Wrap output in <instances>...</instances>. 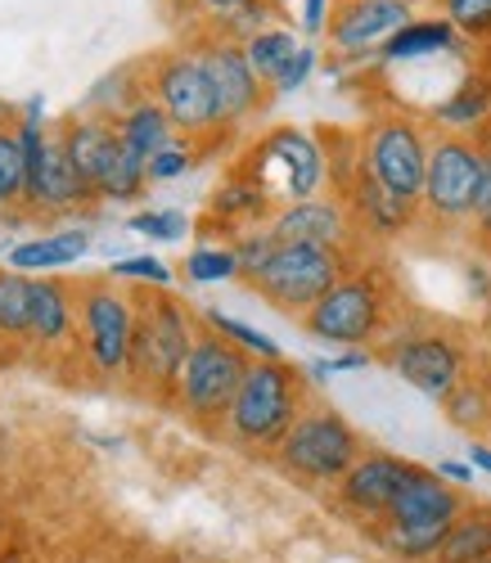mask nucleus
<instances>
[{
    "mask_svg": "<svg viewBox=\"0 0 491 563\" xmlns=\"http://www.w3.org/2000/svg\"><path fill=\"white\" fill-rule=\"evenodd\" d=\"M199 330V311H189L172 289H135V339L127 384L159 406H176V384Z\"/></svg>",
    "mask_w": 491,
    "mask_h": 563,
    "instance_id": "obj_1",
    "label": "nucleus"
},
{
    "mask_svg": "<svg viewBox=\"0 0 491 563\" xmlns=\"http://www.w3.org/2000/svg\"><path fill=\"white\" fill-rule=\"evenodd\" d=\"M312 379L307 369L288 365V361H253L243 374V388L226 415V442L239 451H271L288 438V429L298 424V415L312 406L307 397Z\"/></svg>",
    "mask_w": 491,
    "mask_h": 563,
    "instance_id": "obj_2",
    "label": "nucleus"
},
{
    "mask_svg": "<svg viewBox=\"0 0 491 563\" xmlns=\"http://www.w3.org/2000/svg\"><path fill=\"white\" fill-rule=\"evenodd\" d=\"M392 279L379 266L357 262L338 285L303 316V334L325 343V347H348V352H365L374 343L388 339L392 324Z\"/></svg>",
    "mask_w": 491,
    "mask_h": 563,
    "instance_id": "obj_3",
    "label": "nucleus"
},
{
    "mask_svg": "<svg viewBox=\"0 0 491 563\" xmlns=\"http://www.w3.org/2000/svg\"><path fill=\"white\" fill-rule=\"evenodd\" d=\"M135 339V289L113 275L77 279V356L95 379H127Z\"/></svg>",
    "mask_w": 491,
    "mask_h": 563,
    "instance_id": "obj_4",
    "label": "nucleus"
},
{
    "mask_svg": "<svg viewBox=\"0 0 491 563\" xmlns=\"http://www.w3.org/2000/svg\"><path fill=\"white\" fill-rule=\"evenodd\" d=\"M361 455L365 442L352 429V419L325 401H312L298 415V424L288 429V438L275 446V464L303 487H338Z\"/></svg>",
    "mask_w": 491,
    "mask_h": 563,
    "instance_id": "obj_5",
    "label": "nucleus"
},
{
    "mask_svg": "<svg viewBox=\"0 0 491 563\" xmlns=\"http://www.w3.org/2000/svg\"><path fill=\"white\" fill-rule=\"evenodd\" d=\"M249 365H253L249 352H239L230 339H221L212 330H199L194 352L181 369V384H176V410L199 429H221L239 388H243Z\"/></svg>",
    "mask_w": 491,
    "mask_h": 563,
    "instance_id": "obj_6",
    "label": "nucleus"
},
{
    "mask_svg": "<svg viewBox=\"0 0 491 563\" xmlns=\"http://www.w3.org/2000/svg\"><path fill=\"white\" fill-rule=\"evenodd\" d=\"M357 266L352 253L342 249H312V244H280L275 257L253 275L243 279L258 298H266L275 311L284 316H307L342 275Z\"/></svg>",
    "mask_w": 491,
    "mask_h": 563,
    "instance_id": "obj_7",
    "label": "nucleus"
},
{
    "mask_svg": "<svg viewBox=\"0 0 491 563\" xmlns=\"http://www.w3.org/2000/svg\"><path fill=\"white\" fill-rule=\"evenodd\" d=\"M357 140H361V172L374 185H383L388 195L419 203L424 176H428V154H433L424 122L411 113H379L365 122V131Z\"/></svg>",
    "mask_w": 491,
    "mask_h": 563,
    "instance_id": "obj_8",
    "label": "nucleus"
},
{
    "mask_svg": "<svg viewBox=\"0 0 491 563\" xmlns=\"http://www.w3.org/2000/svg\"><path fill=\"white\" fill-rule=\"evenodd\" d=\"M239 167L249 172L253 180H262L275 203L316 199L325 190V180H329L325 145L312 131H303V126H275V131H266Z\"/></svg>",
    "mask_w": 491,
    "mask_h": 563,
    "instance_id": "obj_9",
    "label": "nucleus"
},
{
    "mask_svg": "<svg viewBox=\"0 0 491 563\" xmlns=\"http://www.w3.org/2000/svg\"><path fill=\"white\" fill-rule=\"evenodd\" d=\"M144 86H150V96L163 104V113L172 118V126L185 140H208V135L226 131L217 96H212V81H208L199 55H194L189 45L144 59Z\"/></svg>",
    "mask_w": 491,
    "mask_h": 563,
    "instance_id": "obj_10",
    "label": "nucleus"
},
{
    "mask_svg": "<svg viewBox=\"0 0 491 563\" xmlns=\"http://www.w3.org/2000/svg\"><path fill=\"white\" fill-rule=\"evenodd\" d=\"M482 167H487V150L473 135H447V131L433 135L419 212L433 225H469L478 185H482Z\"/></svg>",
    "mask_w": 491,
    "mask_h": 563,
    "instance_id": "obj_11",
    "label": "nucleus"
},
{
    "mask_svg": "<svg viewBox=\"0 0 491 563\" xmlns=\"http://www.w3.org/2000/svg\"><path fill=\"white\" fill-rule=\"evenodd\" d=\"M383 361L402 384H411L415 393H424L433 401H447L469 374L465 343L451 330H428V324L388 334L383 339Z\"/></svg>",
    "mask_w": 491,
    "mask_h": 563,
    "instance_id": "obj_12",
    "label": "nucleus"
},
{
    "mask_svg": "<svg viewBox=\"0 0 491 563\" xmlns=\"http://www.w3.org/2000/svg\"><path fill=\"white\" fill-rule=\"evenodd\" d=\"M189 51L199 55V64H204V73L212 81V96H217V109H221L226 131L249 126L271 104V90L253 73V64H249V55H243L239 41L199 27V32L189 36Z\"/></svg>",
    "mask_w": 491,
    "mask_h": 563,
    "instance_id": "obj_13",
    "label": "nucleus"
},
{
    "mask_svg": "<svg viewBox=\"0 0 491 563\" xmlns=\"http://www.w3.org/2000/svg\"><path fill=\"white\" fill-rule=\"evenodd\" d=\"M415 474H419V464L406 460V455L365 451V455L348 468V474H342V483L334 487V509L342 514V519L361 523V528H374Z\"/></svg>",
    "mask_w": 491,
    "mask_h": 563,
    "instance_id": "obj_14",
    "label": "nucleus"
},
{
    "mask_svg": "<svg viewBox=\"0 0 491 563\" xmlns=\"http://www.w3.org/2000/svg\"><path fill=\"white\" fill-rule=\"evenodd\" d=\"M415 5L406 0H334L329 10V51L348 64H365L370 55L379 59L383 45L397 36L406 23H415Z\"/></svg>",
    "mask_w": 491,
    "mask_h": 563,
    "instance_id": "obj_15",
    "label": "nucleus"
},
{
    "mask_svg": "<svg viewBox=\"0 0 491 563\" xmlns=\"http://www.w3.org/2000/svg\"><path fill=\"white\" fill-rule=\"evenodd\" d=\"M266 225L280 244H312V249H342V253H352V240L361 234L352 221V208L342 199H325V195L280 203Z\"/></svg>",
    "mask_w": 491,
    "mask_h": 563,
    "instance_id": "obj_16",
    "label": "nucleus"
},
{
    "mask_svg": "<svg viewBox=\"0 0 491 563\" xmlns=\"http://www.w3.org/2000/svg\"><path fill=\"white\" fill-rule=\"evenodd\" d=\"M28 343L59 352L77 343V285L59 275H32V324Z\"/></svg>",
    "mask_w": 491,
    "mask_h": 563,
    "instance_id": "obj_17",
    "label": "nucleus"
},
{
    "mask_svg": "<svg viewBox=\"0 0 491 563\" xmlns=\"http://www.w3.org/2000/svg\"><path fill=\"white\" fill-rule=\"evenodd\" d=\"M465 509H469L465 487L447 483L437 468H424L419 464V474L402 487V496L392 500V509L383 514L379 523H447L451 528Z\"/></svg>",
    "mask_w": 491,
    "mask_h": 563,
    "instance_id": "obj_18",
    "label": "nucleus"
},
{
    "mask_svg": "<svg viewBox=\"0 0 491 563\" xmlns=\"http://www.w3.org/2000/svg\"><path fill=\"white\" fill-rule=\"evenodd\" d=\"M338 199L352 208L357 230H361V234H379V240H392V234H406V230L424 217V212H419V203L388 195L383 185H374L365 172H357V180H352Z\"/></svg>",
    "mask_w": 491,
    "mask_h": 563,
    "instance_id": "obj_19",
    "label": "nucleus"
},
{
    "mask_svg": "<svg viewBox=\"0 0 491 563\" xmlns=\"http://www.w3.org/2000/svg\"><path fill=\"white\" fill-rule=\"evenodd\" d=\"M275 199L266 195V185L262 180H253L243 167H234L217 190H212V203H208V221L212 225H221L230 240L239 230H253V225H266L271 217H275Z\"/></svg>",
    "mask_w": 491,
    "mask_h": 563,
    "instance_id": "obj_20",
    "label": "nucleus"
},
{
    "mask_svg": "<svg viewBox=\"0 0 491 563\" xmlns=\"http://www.w3.org/2000/svg\"><path fill=\"white\" fill-rule=\"evenodd\" d=\"M81 203H95V195L86 190V180L77 176L68 150H64V135L51 131V150H45V167H41V190L28 217H64Z\"/></svg>",
    "mask_w": 491,
    "mask_h": 563,
    "instance_id": "obj_21",
    "label": "nucleus"
},
{
    "mask_svg": "<svg viewBox=\"0 0 491 563\" xmlns=\"http://www.w3.org/2000/svg\"><path fill=\"white\" fill-rule=\"evenodd\" d=\"M59 135H64V150H68L77 176L86 180V190L95 195V185H100V172H105L109 154L118 150L113 122L100 118V113H73V118L59 126Z\"/></svg>",
    "mask_w": 491,
    "mask_h": 563,
    "instance_id": "obj_22",
    "label": "nucleus"
},
{
    "mask_svg": "<svg viewBox=\"0 0 491 563\" xmlns=\"http://www.w3.org/2000/svg\"><path fill=\"white\" fill-rule=\"evenodd\" d=\"M109 122H113V131H118L122 145H127L131 154H140L144 163L181 140V131L172 126V118L163 113V104H159L154 96H140L135 104H127V109H122L118 118H109Z\"/></svg>",
    "mask_w": 491,
    "mask_h": 563,
    "instance_id": "obj_23",
    "label": "nucleus"
},
{
    "mask_svg": "<svg viewBox=\"0 0 491 563\" xmlns=\"http://www.w3.org/2000/svg\"><path fill=\"white\" fill-rule=\"evenodd\" d=\"M90 253V234L86 230H59V234H36V240H19L6 253V266L23 275H51L64 266H77Z\"/></svg>",
    "mask_w": 491,
    "mask_h": 563,
    "instance_id": "obj_24",
    "label": "nucleus"
},
{
    "mask_svg": "<svg viewBox=\"0 0 491 563\" xmlns=\"http://www.w3.org/2000/svg\"><path fill=\"white\" fill-rule=\"evenodd\" d=\"M460 45V32L447 23V14H415V23H406L397 36H392L379 59L383 64H415V59H433L447 55Z\"/></svg>",
    "mask_w": 491,
    "mask_h": 563,
    "instance_id": "obj_25",
    "label": "nucleus"
},
{
    "mask_svg": "<svg viewBox=\"0 0 491 563\" xmlns=\"http://www.w3.org/2000/svg\"><path fill=\"white\" fill-rule=\"evenodd\" d=\"M433 122L447 135H473L491 122V77L469 73L447 100L433 104Z\"/></svg>",
    "mask_w": 491,
    "mask_h": 563,
    "instance_id": "obj_26",
    "label": "nucleus"
},
{
    "mask_svg": "<svg viewBox=\"0 0 491 563\" xmlns=\"http://www.w3.org/2000/svg\"><path fill=\"white\" fill-rule=\"evenodd\" d=\"M487 559H491V505L469 500V509L451 523L433 563H487Z\"/></svg>",
    "mask_w": 491,
    "mask_h": 563,
    "instance_id": "obj_27",
    "label": "nucleus"
},
{
    "mask_svg": "<svg viewBox=\"0 0 491 563\" xmlns=\"http://www.w3.org/2000/svg\"><path fill=\"white\" fill-rule=\"evenodd\" d=\"M144 185H150V163L118 140V150L100 172V185H95V203H131L144 195Z\"/></svg>",
    "mask_w": 491,
    "mask_h": 563,
    "instance_id": "obj_28",
    "label": "nucleus"
},
{
    "mask_svg": "<svg viewBox=\"0 0 491 563\" xmlns=\"http://www.w3.org/2000/svg\"><path fill=\"white\" fill-rule=\"evenodd\" d=\"M140 96H150L144 86V64H122L109 77H100L90 86V96L81 104V113H100V118H118L127 104H135Z\"/></svg>",
    "mask_w": 491,
    "mask_h": 563,
    "instance_id": "obj_29",
    "label": "nucleus"
},
{
    "mask_svg": "<svg viewBox=\"0 0 491 563\" xmlns=\"http://www.w3.org/2000/svg\"><path fill=\"white\" fill-rule=\"evenodd\" d=\"M32 324V275L0 266V343H28Z\"/></svg>",
    "mask_w": 491,
    "mask_h": 563,
    "instance_id": "obj_30",
    "label": "nucleus"
},
{
    "mask_svg": "<svg viewBox=\"0 0 491 563\" xmlns=\"http://www.w3.org/2000/svg\"><path fill=\"white\" fill-rule=\"evenodd\" d=\"M298 51H303V41L293 36V27H266V32L243 41V55H249V64H253V73L262 77L266 90L280 81V73L288 68V59Z\"/></svg>",
    "mask_w": 491,
    "mask_h": 563,
    "instance_id": "obj_31",
    "label": "nucleus"
},
{
    "mask_svg": "<svg viewBox=\"0 0 491 563\" xmlns=\"http://www.w3.org/2000/svg\"><path fill=\"white\" fill-rule=\"evenodd\" d=\"M199 324L212 330V334H221V339H230L239 352H249L253 361H284V352H280V343L271 334H262L258 324H249V320L226 316L221 307H199Z\"/></svg>",
    "mask_w": 491,
    "mask_h": 563,
    "instance_id": "obj_32",
    "label": "nucleus"
},
{
    "mask_svg": "<svg viewBox=\"0 0 491 563\" xmlns=\"http://www.w3.org/2000/svg\"><path fill=\"white\" fill-rule=\"evenodd\" d=\"M28 199V154H23V140L19 126H0V217L6 212H23Z\"/></svg>",
    "mask_w": 491,
    "mask_h": 563,
    "instance_id": "obj_33",
    "label": "nucleus"
},
{
    "mask_svg": "<svg viewBox=\"0 0 491 563\" xmlns=\"http://www.w3.org/2000/svg\"><path fill=\"white\" fill-rule=\"evenodd\" d=\"M447 406V419L465 433H487L491 429V384L482 374H465V384L441 401Z\"/></svg>",
    "mask_w": 491,
    "mask_h": 563,
    "instance_id": "obj_34",
    "label": "nucleus"
},
{
    "mask_svg": "<svg viewBox=\"0 0 491 563\" xmlns=\"http://www.w3.org/2000/svg\"><path fill=\"white\" fill-rule=\"evenodd\" d=\"M185 279L189 285H226V279H243V271L230 244H199L185 257Z\"/></svg>",
    "mask_w": 491,
    "mask_h": 563,
    "instance_id": "obj_35",
    "label": "nucleus"
},
{
    "mask_svg": "<svg viewBox=\"0 0 491 563\" xmlns=\"http://www.w3.org/2000/svg\"><path fill=\"white\" fill-rule=\"evenodd\" d=\"M447 23L478 45H491V0H437Z\"/></svg>",
    "mask_w": 491,
    "mask_h": 563,
    "instance_id": "obj_36",
    "label": "nucleus"
},
{
    "mask_svg": "<svg viewBox=\"0 0 491 563\" xmlns=\"http://www.w3.org/2000/svg\"><path fill=\"white\" fill-rule=\"evenodd\" d=\"M135 234H144V240H159V244H181L189 234V217L181 208H144L127 221Z\"/></svg>",
    "mask_w": 491,
    "mask_h": 563,
    "instance_id": "obj_37",
    "label": "nucleus"
},
{
    "mask_svg": "<svg viewBox=\"0 0 491 563\" xmlns=\"http://www.w3.org/2000/svg\"><path fill=\"white\" fill-rule=\"evenodd\" d=\"M230 249H234V257H239V271H243V279H253L271 257H275V249H280V240L271 234V225H253V230H239L234 240H230Z\"/></svg>",
    "mask_w": 491,
    "mask_h": 563,
    "instance_id": "obj_38",
    "label": "nucleus"
},
{
    "mask_svg": "<svg viewBox=\"0 0 491 563\" xmlns=\"http://www.w3.org/2000/svg\"><path fill=\"white\" fill-rule=\"evenodd\" d=\"M109 275L122 279V285H131V289H167V285H172V266H167L163 257H150V253L113 262Z\"/></svg>",
    "mask_w": 491,
    "mask_h": 563,
    "instance_id": "obj_39",
    "label": "nucleus"
},
{
    "mask_svg": "<svg viewBox=\"0 0 491 563\" xmlns=\"http://www.w3.org/2000/svg\"><path fill=\"white\" fill-rule=\"evenodd\" d=\"M194 140H176V145H167L163 154L150 158V185H167V180H181L194 163H199V154L189 150Z\"/></svg>",
    "mask_w": 491,
    "mask_h": 563,
    "instance_id": "obj_40",
    "label": "nucleus"
},
{
    "mask_svg": "<svg viewBox=\"0 0 491 563\" xmlns=\"http://www.w3.org/2000/svg\"><path fill=\"white\" fill-rule=\"evenodd\" d=\"M316 64H320V55H316V45H303L298 55L288 59V68L280 73V81L271 86V100H284V96H298V90L312 81V73H316Z\"/></svg>",
    "mask_w": 491,
    "mask_h": 563,
    "instance_id": "obj_41",
    "label": "nucleus"
},
{
    "mask_svg": "<svg viewBox=\"0 0 491 563\" xmlns=\"http://www.w3.org/2000/svg\"><path fill=\"white\" fill-rule=\"evenodd\" d=\"M370 352H338V356H325V361H307V379L312 388L329 384L334 374H352V369H370Z\"/></svg>",
    "mask_w": 491,
    "mask_h": 563,
    "instance_id": "obj_42",
    "label": "nucleus"
},
{
    "mask_svg": "<svg viewBox=\"0 0 491 563\" xmlns=\"http://www.w3.org/2000/svg\"><path fill=\"white\" fill-rule=\"evenodd\" d=\"M469 225L478 230V240L491 249V150H487V167H482V185H478V199H473V217Z\"/></svg>",
    "mask_w": 491,
    "mask_h": 563,
    "instance_id": "obj_43",
    "label": "nucleus"
},
{
    "mask_svg": "<svg viewBox=\"0 0 491 563\" xmlns=\"http://www.w3.org/2000/svg\"><path fill=\"white\" fill-rule=\"evenodd\" d=\"M185 5L199 14L208 27H217V23H226V19H234L239 10H249L253 0H185Z\"/></svg>",
    "mask_w": 491,
    "mask_h": 563,
    "instance_id": "obj_44",
    "label": "nucleus"
},
{
    "mask_svg": "<svg viewBox=\"0 0 491 563\" xmlns=\"http://www.w3.org/2000/svg\"><path fill=\"white\" fill-rule=\"evenodd\" d=\"M329 10H334V0H303V32L320 36L329 27Z\"/></svg>",
    "mask_w": 491,
    "mask_h": 563,
    "instance_id": "obj_45",
    "label": "nucleus"
},
{
    "mask_svg": "<svg viewBox=\"0 0 491 563\" xmlns=\"http://www.w3.org/2000/svg\"><path fill=\"white\" fill-rule=\"evenodd\" d=\"M437 474L447 478V483H456V487H469L473 464H465V460H441V464H437Z\"/></svg>",
    "mask_w": 491,
    "mask_h": 563,
    "instance_id": "obj_46",
    "label": "nucleus"
},
{
    "mask_svg": "<svg viewBox=\"0 0 491 563\" xmlns=\"http://www.w3.org/2000/svg\"><path fill=\"white\" fill-rule=\"evenodd\" d=\"M469 464L478 468V474H491V442L473 438V442H469Z\"/></svg>",
    "mask_w": 491,
    "mask_h": 563,
    "instance_id": "obj_47",
    "label": "nucleus"
},
{
    "mask_svg": "<svg viewBox=\"0 0 491 563\" xmlns=\"http://www.w3.org/2000/svg\"><path fill=\"white\" fill-rule=\"evenodd\" d=\"M23 122V109L10 104V100H0V126H19Z\"/></svg>",
    "mask_w": 491,
    "mask_h": 563,
    "instance_id": "obj_48",
    "label": "nucleus"
},
{
    "mask_svg": "<svg viewBox=\"0 0 491 563\" xmlns=\"http://www.w3.org/2000/svg\"><path fill=\"white\" fill-rule=\"evenodd\" d=\"M23 118H28V122H45V96H32V100L23 104Z\"/></svg>",
    "mask_w": 491,
    "mask_h": 563,
    "instance_id": "obj_49",
    "label": "nucleus"
},
{
    "mask_svg": "<svg viewBox=\"0 0 491 563\" xmlns=\"http://www.w3.org/2000/svg\"><path fill=\"white\" fill-rule=\"evenodd\" d=\"M406 5H415V10H419V5H428V0H406Z\"/></svg>",
    "mask_w": 491,
    "mask_h": 563,
    "instance_id": "obj_50",
    "label": "nucleus"
},
{
    "mask_svg": "<svg viewBox=\"0 0 491 563\" xmlns=\"http://www.w3.org/2000/svg\"><path fill=\"white\" fill-rule=\"evenodd\" d=\"M487 563H491V559H487Z\"/></svg>",
    "mask_w": 491,
    "mask_h": 563,
    "instance_id": "obj_51",
    "label": "nucleus"
}]
</instances>
